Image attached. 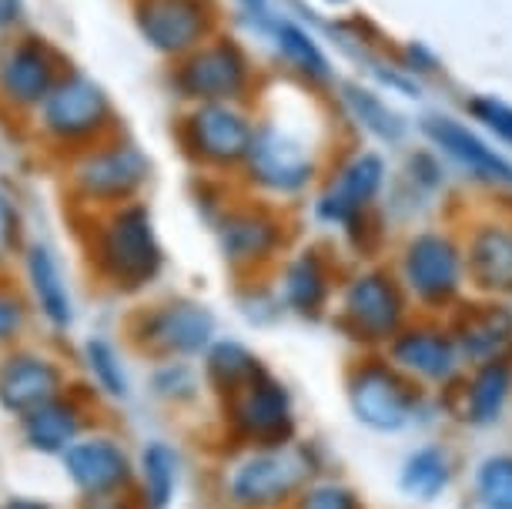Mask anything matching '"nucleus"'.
<instances>
[{"instance_id": "nucleus-1", "label": "nucleus", "mask_w": 512, "mask_h": 509, "mask_svg": "<svg viewBox=\"0 0 512 509\" xmlns=\"http://www.w3.org/2000/svg\"><path fill=\"white\" fill-rule=\"evenodd\" d=\"M94 268L108 285L121 292H141L164 268V248L154 232V218L144 205L124 201L94 232Z\"/></svg>"}, {"instance_id": "nucleus-2", "label": "nucleus", "mask_w": 512, "mask_h": 509, "mask_svg": "<svg viewBox=\"0 0 512 509\" xmlns=\"http://www.w3.org/2000/svg\"><path fill=\"white\" fill-rule=\"evenodd\" d=\"M312 463L292 446H255L225 469V499L238 509H275L305 486Z\"/></svg>"}, {"instance_id": "nucleus-3", "label": "nucleus", "mask_w": 512, "mask_h": 509, "mask_svg": "<svg viewBox=\"0 0 512 509\" xmlns=\"http://www.w3.org/2000/svg\"><path fill=\"white\" fill-rule=\"evenodd\" d=\"M225 412L231 432L251 446H285L295 436L292 396L272 372L258 369L245 386L228 392Z\"/></svg>"}, {"instance_id": "nucleus-4", "label": "nucleus", "mask_w": 512, "mask_h": 509, "mask_svg": "<svg viewBox=\"0 0 512 509\" xmlns=\"http://www.w3.org/2000/svg\"><path fill=\"white\" fill-rule=\"evenodd\" d=\"M67 483L88 503L124 496L134 483V459L108 432H84L61 456Z\"/></svg>"}, {"instance_id": "nucleus-5", "label": "nucleus", "mask_w": 512, "mask_h": 509, "mask_svg": "<svg viewBox=\"0 0 512 509\" xmlns=\"http://www.w3.org/2000/svg\"><path fill=\"white\" fill-rule=\"evenodd\" d=\"M349 406L362 426L375 432H399L412 422L419 396L385 362H365L349 379Z\"/></svg>"}, {"instance_id": "nucleus-6", "label": "nucleus", "mask_w": 512, "mask_h": 509, "mask_svg": "<svg viewBox=\"0 0 512 509\" xmlns=\"http://www.w3.org/2000/svg\"><path fill=\"white\" fill-rule=\"evenodd\" d=\"M111 118V101L84 74H67L51 88V94L41 101V124L54 141L77 144L91 141L94 134L104 131Z\"/></svg>"}, {"instance_id": "nucleus-7", "label": "nucleus", "mask_w": 512, "mask_h": 509, "mask_svg": "<svg viewBox=\"0 0 512 509\" xmlns=\"http://www.w3.org/2000/svg\"><path fill=\"white\" fill-rule=\"evenodd\" d=\"M138 339L161 359H191L215 342V315L198 302H164L141 319Z\"/></svg>"}, {"instance_id": "nucleus-8", "label": "nucleus", "mask_w": 512, "mask_h": 509, "mask_svg": "<svg viewBox=\"0 0 512 509\" xmlns=\"http://www.w3.org/2000/svg\"><path fill=\"white\" fill-rule=\"evenodd\" d=\"M148 158L134 144H108L81 158L74 168V188L88 201L124 205L148 181Z\"/></svg>"}, {"instance_id": "nucleus-9", "label": "nucleus", "mask_w": 512, "mask_h": 509, "mask_svg": "<svg viewBox=\"0 0 512 509\" xmlns=\"http://www.w3.org/2000/svg\"><path fill=\"white\" fill-rule=\"evenodd\" d=\"M57 396H64V369L51 355L11 352L0 362V409L7 416L24 419Z\"/></svg>"}, {"instance_id": "nucleus-10", "label": "nucleus", "mask_w": 512, "mask_h": 509, "mask_svg": "<svg viewBox=\"0 0 512 509\" xmlns=\"http://www.w3.org/2000/svg\"><path fill=\"white\" fill-rule=\"evenodd\" d=\"M248 64L235 44L218 41L208 47H195L178 71V88L185 98L201 104H225L245 91Z\"/></svg>"}, {"instance_id": "nucleus-11", "label": "nucleus", "mask_w": 512, "mask_h": 509, "mask_svg": "<svg viewBox=\"0 0 512 509\" xmlns=\"http://www.w3.org/2000/svg\"><path fill=\"white\" fill-rule=\"evenodd\" d=\"M251 124L228 104H201L185 124V144L198 161L235 165L248 155Z\"/></svg>"}, {"instance_id": "nucleus-12", "label": "nucleus", "mask_w": 512, "mask_h": 509, "mask_svg": "<svg viewBox=\"0 0 512 509\" xmlns=\"http://www.w3.org/2000/svg\"><path fill=\"white\" fill-rule=\"evenodd\" d=\"M138 27L154 51L188 54L201 47L208 31V11L201 0H141Z\"/></svg>"}, {"instance_id": "nucleus-13", "label": "nucleus", "mask_w": 512, "mask_h": 509, "mask_svg": "<svg viewBox=\"0 0 512 509\" xmlns=\"http://www.w3.org/2000/svg\"><path fill=\"white\" fill-rule=\"evenodd\" d=\"M245 158L251 178L272 191H282V195L305 188L308 178H312V161H308L305 148L278 128H262L251 134Z\"/></svg>"}, {"instance_id": "nucleus-14", "label": "nucleus", "mask_w": 512, "mask_h": 509, "mask_svg": "<svg viewBox=\"0 0 512 509\" xmlns=\"http://www.w3.org/2000/svg\"><path fill=\"white\" fill-rule=\"evenodd\" d=\"M342 312L345 322L359 332V339H389L399 329L402 319L399 288L392 285V278H385L379 272L359 275L345 288Z\"/></svg>"}, {"instance_id": "nucleus-15", "label": "nucleus", "mask_w": 512, "mask_h": 509, "mask_svg": "<svg viewBox=\"0 0 512 509\" xmlns=\"http://www.w3.org/2000/svg\"><path fill=\"white\" fill-rule=\"evenodd\" d=\"M57 84V61L51 47L27 37V41L14 44L11 51L0 57V91L7 101L21 104V108H34L41 104L51 88Z\"/></svg>"}, {"instance_id": "nucleus-16", "label": "nucleus", "mask_w": 512, "mask_h": 509, "mask_svg": "<svg viewBox=\"0 0 512 509\" xmlns=\"http://www.w3.org/2000/svg\"><path fill=\"white\" fill-rule=\"evenodd\" d=\"M382 178H385L382 158L359 155L355 161H349V165L338 171V178L332 185H328L325 195L318 198V218H325V222H332V225L355 222V218L372 205V198L379 195Z\"/></svg>"}, {"instance_id": "nucleus-17", "label": "nucleus", "mask_w": 512, "mask_h": 509, "mask_svg": "<svg viewBox=\"0 0 512 509\" xmlns=\"http://www.w3.org/2000/svg\"><path fill=\"white\" fill-rule=\"evenodd\" d=\"M405 278L422 299L442 302L459 288V255L442 235H419L405 255Z\"/></svg>"}, {"instance_id": "nucleus-18", "label": "nucleus", "mask_w": 512, "mask_h": 509, "mask_svg": "<svg viewBox=\"0 0 512 509\" xmlns=\"http://www.w3.org/2000/svg\"><path fill=\"white\" fill-rule=\"evenodd\" d=\"M84 426H88V419H84L81 402L57 396L47 406L34 409L31 416L21 419V439L31 453L64 456L67 446L84 436Z\"/></svg>"}, {"instance_id": "nucleus-19", "label": "nucleus", "mask_w": 512, "mask_h": 509, "mask_svg": "<svg viewBox=\"0 0 512 509\" xmlns=\"http://www.w3.org/2000/svg\"><path fill=\"white\" fill-rule=\"evenodd\" d=\"M181 473H185V459L181 449L171 446L168 439H151L141 446L134 459V479L141 489V509H171L181 489Z\"/></svg>"}, {"instance_id": "nucleus-20", "label": "nucleus", "mask_w": 512, "mask_h": 509, "mask_svg": "<svg viewBox=\"0 0 512 509\" xmlns=\"http://www.w3.org/2000/svg\"><path fill=\"white\" fill-rule=\"evenodd\" d=\"M27 268V282H31L37 312L44 315L54 329H71L74 325V299H71V285L64 278V268L57 262L54 248L47 245H31L24 258Z\"/></svg>"}, {"instance_id": "nucleus-21", "label": "nucleus", "mask_w": 512, "mask_h": 509, "mask_svg": "<svg viewBox=\"0 0 512 509\" xmlns=\"http://www.w3.org/2000/svg\"><path fill=\"white\" fill-rule=\"evenodd\" d=\"M425 131H429V138L436 141L442 151H449L456 161L469 165L479 178L506 181V185H512V165H509V161H502L496 151L486 148V144H482L469 128H462V124L449 121V118H429V121H425Z\"/></svg>"}, {"instance_id": "nucleus-22", "label": "nucleus", "mask_w": 512, "mask_h": 509, "mask_svg": "<svg viewBox=\"0 0 512 509\" xmlns=\"http://www.w3.org/2000/svg\"><path fill=\"white\" fill-rule=\"evenodd\" d=\"M459 342L472 362H482V366L502 362V355L512 349V315L506 309L482 305V309L466 315L459 329Z\"/></svg>"}, {"instance_id": "nucleus-23", "label": "nucleus", "mask_w": 512, "mask_h": 509, "mask_svg": "<svg viewBox=\"0 0 512 509\" xmlns=\"http://www.w3.org/2000/svg\"><path fill=\"white\" fill-rule=\"evenodd\" d=\"M278 245V228L255 211H235L221 222V252L231 265H251Z\"/></svg>"}, {"instance_id": "nucleus-24", "label": "nucleus", "mask_w": 512, "mask_h": 509, "mask_svg": "<svg viewBox=\"0 0 512 509\" xmlns=\"http://www.w3.org/2000/svg\"><path fill=\"white\" fill-rule=\"evenodd\" d=\"M392 359L422 379H446L456 366V349L446 335L405 332L392 342Z\"/></svg>"}, {"instance_id": "nucleus-25", "label": "nucleus", "mask_w": 512, "mask_h": 509, "mask_svg": "<svg viewBox=\"0 0 512 509\" xmlns=\"http://www.w3.org/2000/svg\"><path fill=\"white\" fill-rule=\"evenodd\" d=\"M472 275L479 285L509 292L512 288V235L502 228H482L469 252Z\"/></svg>"}, {"instance_id": "nucleus-26", "label": "nucleus", "mask_w": 512, "mask_h": 509, "mask_svg": "<svg viewBox=\"0 0 512 509\" xmlns=\"http://www.w3.org/2000/svg\"><path fill=\"white\" fill-rule=\"evenodd\" d=\"M258 369H262V362L255 359V352L245 349V345L235 339L211 342L205 352V379H208V386H215L221 392V396L241 389Z\"/></svg>"}, {"instance_id": "nucleus-27", "label": "nucleus", "mask_w": 512, "mask_h": 509, "mask_svg": "<svg viewBox=\"0 0 512 509\" xmlns=\"http://www.w3.org/2000/svg\"><path fill=\"white\" fill-rule=\"evenodd\" d=\"M84 369H88L91 382L98 386L101 396H108L114 402H128L131 399V372L124 366L118 345L111 339H101V335H94V339L84 342Z\"/></svg>"}, {"instance_id": "nucleus-28", "label": "nucleus", "mask_w": 512, "mask_h": 509, "mask_svg": "<svg viewBox=\"0 0 512 509\" xmlns=\"http://www.w3.org/2000/svg\"><path fill=\"white\" fill-rule=\"evenodd\" d=\"M285 302L292 305L295 312L302 315H315L328 299V275L322 258L315 252L298 255L292 265L285 268Z\"/></svg>"}, {"instance_id": "nucleus-29", "label": "nucleus", "mask_w": 512, "mask_h": 509, "mask_svg": "<svg viewBox=\"0 0 512 509\" xmlns=\"http://www.w3.org/2000/svg\"><path fill=\"white\" fill-rule=\"evenodd\" d=\"M512 389V372L506 362H489L476 372L469 386V402H466V419L476 422V426H492L499 419L502 406H506V396Z\"/></svg>"}, {"instance_id": "nucleus-30", "label": "nucleus", "mask_w": 512, "mask_h": 509, "mask_svg": "<svg viewBox=\"0 0 512 509\" xmlns=\"http://www.w3.org/2000/svg\"><path fill=\"white\" fill-rule=\"evenodd\" d=\"M399 486L412 499H436L449 486V456L439 446H422L405 459Z\"/></svg>"}, {"instance_id": "nucleus-31", "label": "nucleus", "mask_w": 512, "mask_h": 509, "mask_svg": "<svg viewBox=\"0 0 512 509\" xmlns=\"http://www.w3.org/2000/svg\"><path fill=\"white\" fill-rule=\"evenodd\" d=\"M151 392L168 406H185V402L198 399L201 376L185 359H164L151 376Z\"/></svg>"}, {"instance_id": "nucleus-32", "label": "nucleus", "mask_w": 512, "mask_h": 509, "mask_svg": "<svg viewBox=\"0 0 512 509\" xmlns=\"http://www.w3.org/2000/svg\"><path fill=\"white\" fill-rule=\"evenodd\" d=\"M278 47H282V54L288 57V64L298 67V71L308 74V78H315V81L328 78L325 54L318 51V47L312 44V37H308L305 31H298L295 24H282V27H278Z\"/></svg>"}, {"instance_id": "nucleus-33", "label": "nucleus", "mask_w": 512, "mask_h": 509, "mask_svg": "<svg viewBox=\"0 0 512 509\" xmlns=\"http://www.w3.org/2000/svg\"><path fill=\"white\" fill-rule=\"evenodd\" d=\"M486 509H512V456H489L476 476Z\"/></svg>"}, {"instance_id": "nucleus-34", "label": "nucleus", "mask_w": 512, "mask_h": 509, "mask_svg": "<svg viewBox=\"0 0 512 509\" xmlns=\"http://www.w3.org/2000/svg\"><path fill=\"white\" fill-rule=\"evenodd\" d=\"M345 98H349L352 111L365 121V128L375 131L379 138H399V134H402V121L395 118V114L385 108V104L375 98V94L349 88V91H345Z\"/></svg>"}, {"instance_id": "nucleus-35", "label": "nucleus", "mask_w": 512, "mask_h": 509, "mask_svg": "<svg viewBox=\"0 0 512 509\" xmlns=\"http://www.w3.org/2000/svg\"><path fill=\"white\" fill-rule=\"evenodd\" d=\"M298 509H365L359 503V496L349 486L338 483H318L302 493V506Z\"/></svg>"}, {"instance_id": "nucleus-36", "label": "nucleus", "mask_w": 512, "mask_h": 509, "mask_svg": "<svg viewBox=\"0 0 512 509\" xmlns=\"http://www.w3.org/2000/svg\"><path fill=\"white\" fill-rule=\"evenodd\" d=\"M472 114H476L479 121H486L502 141L512 144V108L509 104L492 101V98H479V101H472Z\"/></svg>"}, {"instance_id": "nucleus-37", "label": "nucleus", "mask_w": 512, "mask_h": 509, "mask_svg": "<svg viewBox=\"0 0 512 509\" xmlns=\"http://www.w3.org/2000/svg\"><path fill=\"white\" fill-rule=\"evenodd\" d=\"M24 329V302L14 292H0V342H11Z\"/></svg>"}, {"instance_id": "nucleus-38", "label": "nucleus", "mask_w": 512, "mask_h": 509, "mask_svg": "<svg viewBox=\"0 0 512 509\" xmlns=\"http://www.w3.org/2000/svg\"><path fill=\"white\" fill-rule=\"evenodd\" d=\"M14 245H17V208H14V201L0 191V262L14 252Z\"/></svg>"}, {"instance_id": "nucleus-39", "label": "nucleus", "mask_w": 512, "mask_h": 509, "mask_svg": "<svg viewBox=\"0 0 512 509\" xmlns=\"http://www.w3.org/2000/svg\"><path fill=\"white\" fill-rule=\"evenodd\" d=\"M0 509H54V506L44 503V499H34V496H11L0 503Z\"/></svg>"}, {"instance_id": "nucleus-40", "label": "nucleus", "mask_w": 512, "mask_h": 509, "mask_svg": "<svg viewBox=\"0 0 512 509\" xmlns=\"http://www.w3.org/2000/svg\"><path fill=\"white\" fill-rule=\"evenodd\" d=\"M21 17V0H0V31Z\"/></svg>"}, {"instance_id": "nucleus-41", "label": "nucleus", "mask_w": 512, "mask_h": 509, "mask_svg": "<svg viewBox=\"0 0 512 509\" xmlns=\"http://www.w3.org/2000/svg\"><path fill=\"white\" fill-rule=\"evenodd\" d=\"M88 509H141V506L128 503L124 496H114V499H98V503H88Z\"/></svg>"}, {"instance_id": "nucleus-42", "label": "nucleus", "mask_w": 512, "mask_h": 509, "mask_svg": "<svg viewBox=\"0 0 512 509\" xmlns=\"http://www.w3.org/2000/svg\"><path fill=\"white\" fill-rule=\"evenodd\" d=\"M241 4H245L248 11H255V14H262V11H265V0H241Z\"/></svg>"}]
</instances>
